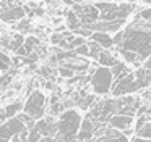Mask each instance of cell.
<instances>
[{
    "mask_svg": "<svg viewBox=\"0 0 151 142\" xmlns=\"http://www.w3.org/2000/svg\"><path fill=\"white\" fill-rule=\"evenodd\" d=\"M96 8L99 10V19L101 21H114V19H125L132 11L133 5L130 3H109V2H99L96 3Z\"/></svg>",
    "mask_w": 151,
    "mask_h": 142,
    "instance_id": "3957f363",
    "label": "cell"
},
{
    "mask_svg": "<svg viewBox=\"0 0 151 142\" xmlns=\"http://www.w3.org/2000/svg\"><path fill=\"white\" fill-rule=\"evenodd\" d=\"M89 81H91L93 92L98 94V95H106V94H109L111 89H112V84H114V74H112L111 68L98 66L94 71H93Z\"/></svg>",
    "mask_w": 151,
    "mask_h": 142,
    "instance_id": "277c9868",
    "label": "cell"
},
{
    "mask_svg": "<svg viewBox=\"0 0 151 142\" xmlns=\"http://www.w3.org/2000/svg\"><path fill=\"white\" fill-rule=\"evenodd\" d=\"M2 89H4V87H2V86H0V92H2Z\"/></svg>",
    "mask_w": 151,
    "mask_h": 142,
    "instance_id": "4dcf8cb0",
    "label": "cell"
},
{
    "mask_svg": "<svg viewBox=\"0 0 151 142\" xmlns=\"http://www.w3.org/2000/svg\"><path fill=\"white\" fill-rule=\"evenodd\" d=\"M59 73H60V76H63V77H73L75 76V73H73L72 70H68V68H65V66H59Z\"/></svg>",
    "mask_w": 151,
    "mask_h": 142,
    "instance_id": "cb8c5ba5",
    "label": "cell"
},
{
    "mask_svg": "<svg viewBox=\"0 0 151 142\" xmlns=\"http://www.w3.org/2000/svg\"><path fill=\"white\" fill-rule=\"evenodd\" d=\"M23 42H24V39H23V36H13V37L8 40V39H5V40H2V44L5 45L7 48H10V50H13V52H17L18 48L23 45Z\"/></svg>",
    "mask_w": 151,
    "mask_h": 142,
    "instance_id": "2e32d148",
    "label": "cell"
},
{
    "mask_svg": "<svg viewBox=\"0 0 151 142\" xmlns=\"http://www.w3.org/2000/svg\"><path fill=\"white\" fill-rule=\"evenodd\" d=\"M10 82H12V74H2L0 76V86L2 87H7Z\"/></svg>",
    "mask_w": 151,
    "mask_h": 142,
    "instance_id": "d4e9b609",
    "label": "cell"
},
{
    "mask_svg": "<svg viewBox=\"0 0 151 142\" xmlns=\"http://www.w3.org/2000/svg\"><path fill=\"white\" fill-rule=\"evenodd\" d=\"M138 18L143 19V21L151 23V8H145V10H141V11L138 13Z\"/></svg>",
    "mask_w": 151,
    "mask_h": 142,
    "instance_id": "603a6c76",
    "label": "cell"
},
{
    "mask_svg": "<svg viewBox=\"0 0 151 142\" xmlns=\"http://www.w3.org/2000/svg\"><path fill=\"white\" fill-rule=\"evenodd\" d=\"M24 16V10L21 8V6H7V8H4L2 11H0V18L4 19V21L10 23V21H15V19H21Z\"/></svg>",
    "mask_w": 151,
    "mask_h": 142,
    "instance_id": "8fae6325",
    "label": "cell"
},
{
    "mask_svg": "<svg viewBox=\"0 0 151 142\" xmlns=\"http://www.w3.org/2000/svg\"><path fill=\"white\" fill-rule=\"evenodd\" d=\"M73 11L80 18L81 26L91 24L99 19V10L94 5H73Z\"/></svg>",
    "mask_w": 151,
    "mask_h": 142,
    "instance_id": "ba28073f",
    "label": "cell"
},
{
    "mask_svg": "<svg viewBox=\"0 0 151 142\" xmlns=\"http://www.w3.org/2000/svg\"><path fill=\"white\" fill-rule=\"evenodd\" d=\"M23 129H26V124H24L18 116H13V118L4 121L2 126H0V142H10L12 139H13L18 132L23 131Z\"/></svg>",
    "mask_w": 151,
    "mask_h": 142,
    "instance_id": "52a82bcc",
    "label": "cell"
},
{
    "mask_svg": "<svg viewBox=\"0 0 151 142\" xmlns=\"http://www.w3.org/2000/svg\"><path fill=\"white\" fill-rule=\"evenodd\" d=\"M109 126L114 129H119V131H124V129H128L132 128V124H133V116L132 115H120V113H117V115H112L111 118L107 119Z\"/></svg>",
    "mask_w": 151,
    "mask_h": 142,
    "instance_id": "30bf717a",
    "label": "cell"
},
{
    "mask_svg": "<svg viewBox=\"0 0 151 142\" xmlns=\"http://www.w3.org/2000/svg\"><path fill=\"white\" fill-rule=\"evenodd\" d=\"M91 40L96 42V44H99L104 50H107V48H111L112 45H114V39H112L111 34H107V32H99V31H94L91 34Z\"/></svg>",
    "mask_w": 151,
    "mask_h": 142,
    "instance_id": "4fadbf2b",
    "label": "cell"
},
{
    "mask_svg": "<svg viewBox=\"0 0 151 142\" xmlns=\"http://www.w3.org/2000/svg\"><path fill=\"white\" fill-rule=\"evenodd\" d=\"M67 26H68L70 29H72L73 32L76 31V29L81 28V23H80V18L76 16L75 11H68L67 13Z\"/></svg>",
    "mask_w": 151,
    "mask_h": 142,
    "instance_id": "e0dca14e",
    "label": "cell"
},
{
    "mask_svg": "<svg viewBox=\"0 0 151 142\" xmlns=\"http://www.w3.org/2000/svg\"><path fill=\"white\" fill-rule=\"evenodd\" d=\"M10 66H12V58L8 57L7 53L0 52V71H2V73H7V71L10 70Z\"/></svg>",
    "mask_w": 151,
    "mask_h": 142,
    "instance_id": "d6986e66",
    "label": "cell"
},
{
    "mask_svg": "<svg viewBox=\"0 0 151 142\" xmlns=\"http://www.w3.org/2000/svg\"><path fill=\"white\" fill-rule=\"evenodd\" d=\"M37 45H39V40H37L36 37H33V36H29L28 39H24L23 45H21V47L17 50V53L20 55V57H24V55H29L31 52L34 50V47H37Z\"/></svg>",
    "mask_w": 151,
    "mask_h": 142,
    "instance_id": "9a60e30c",
    "label": "cell"
},
{
    "mask_svg": "<svg viewBox=\"0 0 151 142\" xmlns=\"http://www.w3.org/2000/svg\"><path fill=\"white\" fill-rule=\"evenodd\" d=\"M141 86L138 84L137 77L132 71H127L125 74H122L120 77L114 79V84H112V95L114 97H124V95H130V94L140 90Z\"/></svg>",
    "mask_w": 151,
    "mask_h": 142,
    "instance_id": "8992f818",
    "label": "cell"
},
{
    "mask_svg": "<svg viewBox=\"0 0 151 142\" xmlns=\"http://www.w3.org/2000/svg\"><path fill=\"white\" fill-rule=\"evenodd\" d=\"M130 142H151V139H141V137H138V136L135 134V136L130 137Z\"/></svg>",
    "mask_w": 151,
    "mask_h": 142,
    "instance_id": "4316f807",
    "label": "cell"
},
{
    "mask_svg": "<svg viewBox=\"0 0 151 142\" xmlns=\"http://www.w3.org/2000/svg\"><path fill=\"white\" fill-rule=\"evenodd\" d=\"M135 134H137L138 137H141V139H151V119L145 123L143 128L138 129V131L135 132Z\"/></svg>",
    "mask_w": 151,
    "mask_h": 142,
    "instance_id": "ffe728a7",
    "label": "cell"
},
{
    "mask_svg": "<svg viewBox=\"0 0 151 142\" xmlns=\"http://www.w3.org/2000/svg\"><path fill=\"white\" fill-rule=\"evenodd\" d=\"M145 68L151 71V55H150V57L146 58V60H145Z\"/></svg>",
    "mask_w": 151,
    "mask_h": 142,
    "instance_id": "83f0119b",
    "label": "cell"
},
{
    "mask_svg": "<svg viewBox=\"0 0 151 142\" xmlns=\"http://www.w3.org/2000/svg\"><path fill=\"white\" fill-rule=\"evenodd\" d=\"M119 52H120V55L124 57V60L127 61V63H133V65L140 63V58H138V55L135 53V52L127 50V48H119Z\"/></svg>",
    "mask_w": 151,
    "mask_h": 142,
    "instance_id": "ac0fdd59",
    "label": "cell"
},
{
    "mask_svg": "<svg viewBox=\"0 0 151 142\" xmlns=\"http://www.w3.org/2000/svg\"><path fill=\"white\" fill-rule=\"evenodd\" d=\"M96 60H98L99 66H106V68H112V66H115V65L119 63L117 58H115L111 52H107V50H102L101 53L98 55Z\"/></svg>",
    "mask_w": 151,
    "mask_h": 142,
    "instance_id": "5bb4252c",
    "label": "cell"
},
{
    "mask_svg": "<svg viewBox=\"0 0 151 142\" xmlns=\"http://www.w3.org/2000/svg\"><path fill=\"white\" fill-rule=\"evenodd\" d=\"M145 3H146V5H151V0H143Z\"/></svg>",
    "mask_w": 151,
    "mask_h": 142,
    "instance_id": "f546056e",
    "label": "cell"
},
{
    "mask_svg": "<svg viewBox=\"0 0 151 142\" xmlns=\"http://www.w3.org/2000/svg\"><path fill=\"white\" fill-rule=\"evenodd\" d=\"M21 111H23V103H21L20 100H17V102L10 103V105H7L5 108L0 110V119H2V121H7V119L17 116L18 113H21Z\"/></svg>",
    "mask_w": 151,
    "mask_h": 142,
    "instance_id": "7c38bea8",
    "label": "cell"
},
{
    "mask_svg": "<svg viewBox=\"0 0 151 142\" xmlns=\"http://www.w3.org/2000/svg\"><path fill=\"white\" fill-rule=\"evenodd\" d=\"M46 108H47V100L41 90H33L29 94V97L26 99V102L23 103V113L31 116L34 121H39L41 118H44Z\"/></svg>",
    "mask_w": 151,
    "mask_h": 142,
    "instance_id": "5b68a950",
    "label": "cell"
},
{
    "mask_svg": "<svg viewBox=\"0 0 151 142\" xmlns=\"http://www.w3.org/2000/svg\"><path fill=\"white\" fill-rule=\"evenodd\" d=\"M73 52H75L78 57H89V47H88V44L80 45V47H76Z\"/></svg>",
    "mask_w": 151,
    "mask_h": 142,
    "instance_id": "7402d4cb",
    "label": "cell"
},
{
    "mask_svg": "<svg viewBox=\"0 0 151 142\" xmlns=\"http://www.w3.org/2000/svg\"><path fill=\"white\" fill-rule=\"evenodd\" d=\"M34 128L41 132L42 137H55L57 134V119L54 116H44L34 123Z\"/></svg>",
    "mask_w": 151,
    "mask_h": 142,
    "instance_id": "9c48e42d",
    "label": "cell"
},
{
    "mask_svg": "<svg viewBox=\"0 0 151 142\" xmlns=\"http://www.w3.org/2000/svg\"><path fill=\"white\" fill-rule=\"evenodd\" d=\"M114 45L119 48H127L138 55L140 61H145L151 55V23L137 18L133 24H130L124 31L115 32Z\"/></svg>",
    "mask_w": 151,
    "mask_h": 142,
    "instance_id": "6da1fadb",
    "label": "cell"
},
{
    "mask_svg": "<svg viewBox=\"0 0 151 142\" xmlns=\"http://www.w3.org/2000/svg\"><path fill=\"white\" fill-rule=\"evenodd\" d=\"M41 139H42V136H41V132L37 131L34 126L28 129V139H26V142H39Z\"/></svg>",
    "mask_w": 151,
    "mask_h": 142,
    "instance_id": "44dd1931",
    "label": "cell"
},
{
    "mask_svg": "<svg viewBox=\"0 0 151 142\" xmlns=\"http://www.w3.org/2000/svg\"><path fill=\"white\" fill-rule=\"evenodd\" d=\"M39 142H55V141H54V137H42Z\"/></svg>",
    "mask_w": 151,
    "mask_h": 142,
    "instance_id": "f1b7e54d",
    "label": "cell"
},
{
    "mask_svg": "<svg viewBox=\"0 0 151 142\" xmlns=\"http://www.w3.org/2000/svg\"><path fill=\"white\" fill-rule=\"evenodd\" d=\"M107 142H130V137H127V136H124V134H119V136H115V137L109 139Z\"/></svg>",
    "mask_w": 151,
    "mask_h": 142,
    "instance_id": "484cf974",
    "label": "cell"
},
{
    "mask_svg": "<svg viewBox=\"0 0 151 142\" xmlns=\"http://www.w3.org/2000/svg\"><path fill=\"white\" fill-rule=\"evenodd\" d=\"M81 119L83 118L78 110H63L57 118V134L54 139L59 142H76V134L80 131Z\"/></svg>",
    "mask_w": 151,
    "mask_h": 142,
    "instance_id": "7a4b0ae2",
    "label": "cell"
}]
</instances>
